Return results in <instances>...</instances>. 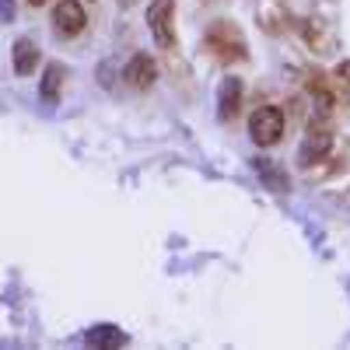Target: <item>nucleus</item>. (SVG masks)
Returning a JSON list of instances; mask_svg holds the SVG:
<instances>
[{"label":"nucleus","instance_id":"obj_1","mask_svg":"<svg viewBox=\"0 0 350 350\" xmlns=\"http://www.w3.org/2000/svg\"><path fill=\"white\" fill-rule=\"evenodd\" d=\"M249 137L259 144V148H273V144L284 137V112L277 105L256 109L252 120H249Z\"/></svg>","mask_w":350,"mask_h":350},{"label":"nucleus","instance_id":"obj_2","mask_svg":"<svg viewBox=\"0 0 350 350\" xmlns=\"http://www.w3.org/2000/svg\"><path fill=\"white\" fill-rule=\"evenodd\" d=\"M207 46H211V53L221 56V60H245V42H242V36H239V28L228 25V21H217V25L211 28Z\"/></svg>","mask_w":350,"mask_h":350},{"label":"nucleus","instance_id":"obj_3","mask_svg":"<svg viewBox=\"0 0 350 350\" xmlns=\"http://www.w3.org/2000/svg\"><path fill=\"white\" fill-rule=\"evenodd\" d=\"M172 18H175V0H154L148 8V25H151V36L161 49L175 46V28H172Z\"/></svg>","mask_w":350,"mask_h":350},{"label":"nucleus","instance_id":"obj_4","mask_svg":"<svg viewBox=\"0 0 350 350\" xmlns=\"http://www.w3.org/2000/svg\"><path fill=\"white\" fill-rule=\"evenodd\" d=\"M84 25H88V18H84V8L77 4V0H60V4L53 8V28L60 36L74 39V36L84 32Z\"/></svg>","mask_w":350,"mask_h":350},{"label":"nucleus","instance_id":"obj_5","mask_svg":"<svg viewBox=\"0 0 350 350\" xmlns=\"http://www.w3.org/2000/svg\"><path fill=\"white\" fill-rule=\"evenodd\" d=\"M242 109V81L239 77H224L221 92H217V116L221 120H235Z\"/></svg>","mask_w":350,"mask_h":350},{"label":"nucleus","instance_id":"obj_6","mask_svg":"<svg viewBox=\"0 0 350 350\" xmlns=\"http://www.w3.org/2000/svg\"><path fill=\"white\" fill-rule=\"evenodd\" d=\"M154 77H158V67H154V60H151L148 53H137L133 60L126 64V81L133 88H151Z\"/></svg>","mask_w":350,"mask_h":350},{"label":"nucleus","instance_id":"obj_7","mask_svg":"<svg viewBox=\"0 0 350 350\" xmlns=\"http://www.w3.org/2000/svg\"><path fill=\"white\" fill-rule=\"evenodd\" d=\"M36 67H39V46L32 39H18L14 42V74L28 77Z\"/></svg>","mask_w":350,"mask_h":350},{"label":"nucleus","instance_id":"obj_8","mask_svg":"<svg viewBox=\"0 0 350 350\" xmlns=\"http://www.w3.org/2000/svg\"><path fill=\"white\" fill-rule=\"evenodd\" d=\"M252 165H256V172L262 175V183H267L273 193H287V175H284V172H277V168H273V161L259 158V161H252Z\"/></svg>","mask_w":350,"mask_h":350},{"label":"nucleus","instance_id":"obj_9","mask_svg":"<svg viewBox=\"0 0 350 350\" xmlns=\"http://www.w3.org/2000/svg\"><path fill=\"white\" fill-rule=\"evenodd\" d=\"M84 340H88V343H98V347H109V343H112V347H123V343H126V336L116 329V326H95V329L84 333Z\"/></svg>","mask_w":350,"mask_h":350},{"label":"nucleus","instance_id":"obj_10","mask_svg":"<svg viewBox=\"0 0 350 350\" xmlns=\"http://www.w3.org/2000/svg\"><path fill=\"white\" fill-rule=\"evenodd\" d=\"M60 81H64V67H56V64H53V67L46 70V77H42V88H39L46 102H49L56 92H60Z\"/></svg>","mask_w":350,"mask_h":350},{"label":"nucleus","instance_id":"obj_11","mask_svg":"<svg viewBox=\"0 0 350 350\" xmlns=\"http://www.w3.org/2000/svg\"><path fill=\"white\" fill-rule=\"evenodd\" d=\"M329 148V137L326 133H315L312 140H305V148H301V161H312L315 154H323Z\"/></svg>","mask_w":350,"mask_h":350},{"label":"nucleus","instance_id":"obj_12","mask_svg":"<svg viewBox=\"0 0 350 350\" xmlns=\"http://www.w3.org/2000/svg\"><path fill=\"white\" fill-rule=\"evenodd\" d=\"M336 77H340V81H347V84H350V64H343V67H340V70H336Z\"/></svg>","mask_w":350,"mask_h":350},{"label":"nucleus","instance_id":"obj_13","mask_svg":"<svg viewBox=\"0 0 350 350\" xmlns=\"http://www.w3.org/2000/svg\"><path fill=\"white\" fill-rule=\"evenodd\" d=\"M0 18H4V21L11 18V4H8V0H0Z\"/></svg>","mask_w":350,"mask_h":350},{"label":"nucleus","instance_id":"obj_14","mask_svg":"<svg viewBox=\"0 0 350 350\" xmlns=\"http://www.w3.org/2000/svg\"><path fill=\"white\" fill-rule=\"evenodd\" d=\"M120 4H123V8H130V4H133V0H120Z\"/></svg>","mask_w":350,"mask_h":350},{"label":"nucleus","instance_id":"obj_15","mask_svg":"<svg viewBox=\"0 0 350 350\" xmlns=\"http://www.w3.org/2000/svg\"><path fill=\"white\" fill-rule=\"evenodd\" d=\"M28 4H36V8H39V4H42V0H28Z\"/></svg>","mask_w":350,"mask_h":350}]
</instances>
